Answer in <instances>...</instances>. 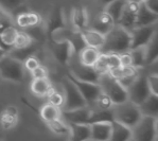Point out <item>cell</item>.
<instances>
[{
	"label": "cell",
	"instance_id": "27",
	"mask_svg": "<svg viewBox=\"0 0 158 141\" xmlns=\"http://www.w3.org/2000/svg\"><path fill=\"white\" fill-rule=\"evenodd\" d=\"M114 114L111 109H98L91 107V115L88 119L87 124H92L96 122H113Z\"/></svg>",
	"mask_w": 158,
	"mask_h": 141
},
{
	"label": "cell",
	"instance_id": "31",
	"mask_svg": "<svg viewBox=\"0 0 158 141\" xmlns=\"http://www.w3.org/2000/svg\"><path fill=\"white\" fill-rule=\"evenodd\" d=\"M125 3H126V0H114V1L109 2L108 4L105 6L104 11L113 18L115 23H118L119 18H120L121 14H122V11H123V8H124Z\"/></svg>",
	"mask_w": 158,
	"mask_h": 141
},
{
	"label": "cell",
	"instance_id": "11",
	"mask_svg": "<svg viewBox=\"0 0 158 141\" xmlns=\"http://www.w3.org/2000/svg\"><path fill=\"white\" fill-rule=\"evenodd\" d=\"M138 8H139V2L126 0L122 14H121L117 25L121 26L125 30L131 32L136 27V17H137Z\"/></svg>",
	"mask_w": 158,
	"mask_h": 141
},
{
	"label": "cell",
	"instance_id": "21",
	"mask_svg": "<svg viewBox=\"0 0 158 141\" xmlns=\"http://www.w3.org/2000/svg\"><path fill=\"white\" fill-rule=\"evenodd\" d=\"M70 134L68 141H89L90 140V126L88 124H74L68 123Z\"/></svg>",
	"mask_w": 158,
	"mask_h": 141
},
{
	"label": "cell",
	"instance_id": "38",
	"mask_svg": "<svg viewBox=\"0 0 158 141\" xmlns=\"http://www.w3.org/2000/svg\"><path fill=\"white\" fill-rule=\"evenodd\" d=\"M114 103L110 100V98L106 93H104L102 91V93L98 97V99L96 100V102L94 103V105L90 107L98 108V109H111L114 107Z\"/></svg>",
	"mask_w": 158,
	"mask_h": 141
},
{
	"label": "cell",
	"instance_id": "48",
	"mask_svg": "<svg viewBox=\"0 0 158 141\" xmlns=\"http://www.w3.org/2000/svg\"><path fill=\"white\" fill-rule=\"evenodd\" d=\"M6 54H8V53H6V51H3L2 49H0V60H1V58L3 57L4 55H6Z\"/></svg>",
	"mask_w": 158,
	"mask_h": 141
},
{
	"label": "cell",
	"instance_id": "44",
	"mask_svg": "<svg viewBox=\"0 0 158 141\" xmlns=\"http://www.w3.org/2000/svg\"><path fill=\"white\" fill-rule=\"evenodd\" d=\"M32 79H44V77H49V69L46 66H43L42 64L37 66L34 70L30 72Z\"/></svg>",
	"mask_w": 158,
	"mask_h": 141
},
{
	"label": "cell",
	"instance_id": "40",
	"mask_svg": "<svg viewBox=\"0 0 158 141\" xmlns=\"http://www.w3.org/2000/svg\"><path fill=\"white\" fill-rule=\"evenodd\" d=\"M94 68L100 75L108 73L109 67H108L107 55H106V53H101L100 56L97 60L96 64L94 65Z\"/></svg>",
	"mask_w": 158,
	"mask_h": 141
},
{
	"label": "cell",
	"instance_id": "14",
	"mask_svg": "<svg viewBox=\"0 0 158 141\" xmlns=\"http://www.w3.org/2000/svg\"><path fill=\"white\" fill-rule=\"evenodd\" d=\"M42 23H43L42 16L33 11L20 12V13L17 14L15 19H14L15 26L20 28L21 30L34 28V27L42 25Z\"/></svg>",
	"mask_w": 158,
	"mask_h": 141
},
{
	"label": "cell",
	"instance_id": "15",
	"mask_svg": "<svg viewBox=\"0 0 158 141\" xmlns=\"http://www.w3.org/2000/svg\"><path fill=\"white\" fill-rule=\"evenodd\" d=\"M66 26V17H65L64 11L60 8H55L50 15L48 16L47 23L45 27V32L47 36H51V34L54 33L55 31L60 30L62 28H65Z\"/></svg>",
	"mask_w": 158,
	"mask_h": 141
},
{
	"label": "cell",
	"instance_id": "34",
	"mask_svg": "<svg viewBox=\"0 0 158 141\" xmlns=\"http://www.w3.org/2000/svg\"><path fill=\"white\" fill-rule=\"evenodd\" d=\"M132 56V65L137 69H142L145 66V49L144 47L134 48L130 50Z\"/></svg>",
	"mask_w": 158,
	"mask_h": 141
},
{
	"label": "cell",
	"instance_id": "35",
	"mask_svg": "<svg viewBox=\"0 0 158 141\" xmlns=\"http://www.w3.org/2000/svg\"><path fill=\"white\" fill-rule=\"evenodd\" d=\"M33 43H34L33 38L31 37L30 34L27 32V31L18 30L13 48H15V49H23V48H27L29 46H31Z\"/></svg>",
	"mask_w": 158,
	"mask_h": 141
},
{
	"label": "cell",
	"instance_id": "19",
	"mask_svg": "<svg viewBox=\"0 0 158 141\" xmlns=\"http://www.w3.org/2000/svg\"><path fill=\"white\" fill-rule=\"evenodd\" d=\"M18 123V109L15 106H8L0 114V126L2 130L9 131Z\"/></svg>",
	"mask_w": 158,
	"mask_h": 141
},
{
	"label": "cell",
	"instance_id": "41",
	"mask_svg": "<svg viewBox=\"0 0 158 141\" xmlns=\"http://www.w3.org/2000/svg\"><path fill=\"white\" fill-rule=\"evenodd\" d=\"M15 25L14 23V18L12 15H10L9 13H6V11H3L0 8V33L6 29L10 26Z\"/></svg>",
	"mask_w": 158,
	"mask_h": 141
},
{
	"label": "cell",
	"instance_id": "46",
	"mask_svg": "<svg viewBox=\"0 0 158 141\" xmlns=\"http://www.w3.org/2000/svg\"><path fill=\"white\" fill-rule=\"evenodd\" d=\"M119 58H120L121 66H133L132 65V56H131L130 50L126 51V52L120 53V54H119Z\"/></svg>",
	"mask_w": 158,
	"mask_h": 141
},
{
	"label": "cell",
	"instance_id": "13",
	"mask_svg": "<svg viewBox=\"0 0 158 141\" xmlns=\"http://www.w3.org/2000/svg\"><path fill=\"white\" fill-rule=\"evenodd\" d=\"M90 115L91 107L88 105L72 110H62V118L67 123H74V124H87Z\"/></svg>",
	"mask_w": 158,
	"mask_h": 141
},
{
	"label": "cell",
	"instance_id": "37",
	"mask_svg": "<svg viewBox=\"0 0 158 141\" xmlns=\"http://www.w3.org/2000/svg\"><path fill=\"white\" fill-rule=\"evenodd\" d=\"M25 1L26 0H0V8L12 15V13L18 11L25 4Z\"/></svg>",
	"mask_w": 158,
	"mask_h": 141
},
{
	"label": "cell",
	"instance_id": "12",
	"mask_svg": "<svg viewBox=\"0 0 158 141\" xmlns=\"http://www.w3.org/2000/svg\"><path fill=\"white\" fill-rule=\"evenodd\" d=\"M51 52L53 56L62 65H68L70 60L74 55L72 46L69 42L63 40V42H52L51 44Z\"/></svg>",
	"mask_w": 158,
	"mask_h": 141
},
{
	"label": "cell",
	"instance_id": "4",
	"mask_svg": "<svg viewBox=\"0 0 158 141\" xmlns=\"http://www.w3.org/2000/svg\"><path fill=\"white\" fill-rule=\"evenodd\" d=\"M102 91L106 93L113 101L114 105L124 103L128 100L127 97V90L122 86L116 79L111 77L108 73L100 75L99 80Z\"/></svg>",
	"mask_w": 158,
	"mask_h": 141
},
{
	"label": "cell",
	"instance_id": "22",
	"mask_svg": "<svg viewBox=\"0 0 158 141\" xmlns=\"http://www.w3.org/2000/svg\"><path fill=\"white\" fill-rule=\"evenodd\" d=\"M54 87L52 86L50 80L48 77L44 79H32L30 84V90L34 96L38 98H44L52 90Z\"/></svg>",
	"mask_w": 158,
	"mask_h": 141
},
{
	"label": "cell",
	"instance_id": "23",
	"mask_svg": "<svg viewBox=\"0 0 158 141\" xmlns=\"http://www.w3.org/2000/svg\"><path fill=\"white\" fill-rule=\"evenodd\" d=\"M101 52L99 49L94 47H84L83 49L80 51L77 54V57L79 60V62L81 63L84 66H88V67H94V65L96 64L97 60L100 56Z\"/></svg>",
	"mask_w": 158,
	"mask_h": 141
},
{
	"label": "cell",
	"instance_id": "9",
	"mask_svg": "<svg viewBox=\"0 0 158 141\" xmlns=\"http://www.w3.org/2000/svg\"><path fill=\"white\" fill-rule=\"evenodd\" d=\"M75 55V54H74ZM74 55L70 60V62L68 63V65L70 66L69 72L73 75L74 77L81 80V81H86L90 82V83H98L100 80V74L94 70V67H88L84 66L79 62V60L74 58ZM77 56V55H75Z\"/></svg>",
	"mask_w": 158,
	"mask_h": 141
},
{
	"label": "cell",
	"instance_id": "30",
	"mask_svg": "<svg viewBox=\"0 0 158 141\" xmlns=\"http://www.w3.org/2000/svg\"><path fill=\"white\" fill-rule=\"evenodd\" d=\"M40 118H42L45 122H48V121H52V120H55V119L62 118V109L52 105V104H50V103H46L45 105H43L42 108H40Z\"/></svg>",
	"mask_w": 158,
	"mask_h": 141
},
{
	"label": "cell",
	"instance_id": "18",
	"mask_svg": "<svg viewBox=\"0 0 158 141\" xmlns=\"http://www.w3.org/2000/svg\"><path fill=\"white\" fill-rule=\"evenodd\" d=\"M115 25L116 23L113 20V18L105 11H103L101 13L97 14L94 16V18L92 19L91 29H94V30L98 31L99 33L105 35L106 33H108L111 30V28Z\"/></svg>",
	"mask_w": 158,
	"mask_h": 141
},
{
	"label": "cell",
	"instance_id": "8",
	"mask_svg": "<svg viewBox=\"0 0 158 141\" xmlns=\"http://www.w3.org/2000/svg\"><path fill=\"white\" fill-rule=\"evenodd\" d=\"M127 97L128 101L139 106L145 99L151 94V90L148 85L147 75L138 74L136 80L127 89Z\"/></svg>",
	"mask_w": 158,
	"mask_h": 141
},
{
	"label": "cell",
	"instance_id": "29",
	"mask_svg": "<svg viewBox=\"0 0 158 141\" xmlns=\"http://www.w3.org/2000/svg\"><path fill=\"white\" fill-rule=\"evenodd\" d=\"M145 49V65H153L158 60V39L157 33L151 42L144 47Z\"/></svg>",
	"mask_w": 158,
	"mask_h": 141
},
{
	"label": "cell",
	"instance_id": "3",
	"mask_svg": "<svg viewBox=\"0 0 158 141\" xmlns=\"http://www.w3.org/2000/svg\"><path fill=\"white\" fill-rule=\"evenodd\" d=\"M0 77L1 80L21 83L25 79V68L23 62L6 54L0 60Z\"/></svg>",
	"mask_w": 158,
	"mask_h": 141
},
{
	"label": "cell",
	"instance_id": "28",
	"mask_svg": "<svg viewBox=\"0 0 158 141\" xmlns=\"http://www.w3.org/2000/svg\"><path fill=\"white\" fill-rule=\"evenodd\" d=\"M48 128L53 134L57 136H69L70 134V126L63 118H58L52 121L46 122Z\"/></svg>",
	"mask_w": 158,
	"mask_h": 141
},
{
	"label": "cell",
	"instance_id": "10",
	"mask_svg": "<svg viewBox=\"0 0 158 141\" xmlns=\"http://www.w3.org/2000/svg\"><path fill=\"white\" fill-rule=\"evenodd\" d=\"M157 33L156 23L155 25L144 26V27H136L131 31V49L139 47H145L151 39Z\"/></svg>",
	"mask_w": 158,
	"mask_h": 141
},
{
	"label": "cell",
	"instance_id": "1",
	"mask_svg": "<svg viewBox=\"0 0 158 141\" xmlns=\"http://www.w3.org/2000/svg\"><path fill=\"white\" fill-rule=\"evenodd\" d=\"M131 47V32L121 26L116 25L108 33L105 34V40L101 47V53H120L126 52Z\"/></svg>",
	"mask_w": 158,
	"mask_h": 141
},
{
	"label": "cell",
	"instance_id": "39",
	"mask_svg": "<svg viewBox=\"0 0 158 141\" xmlns=\"http://www.w3.org/2000/svg\"><path fill=\"white\" fill-rule=\"evenodd\" d=\"M46 97L48 99V103L52 104V105L56 106L58 108H62L63 105H64V93L57 91L55 88H53Z\"/></svg>",
	"mask_w": 158,
	"mask_h": 141
},
{
	"label": "cell",
	"instance_id": "25",
	"mask_svg": "<svg viewBox=\"0 0 158 141\" xmlns=\"http://www.w3.org/2000/svg\"><path fill=\"white\" fill-rule=\"evenodd\" d=\"M113 124V130H111V135L109 141H131L133 138L132 128L121 124L114 120L111 122Z\"/></svg>",
	"mask_w": 158,
	"mask_h": 141
},
{
	"label": "cell",
	"instance_id": "17",
	"mask_svg": "<svg viewBox=\"0 0 158 141\" xmlns=\"http://www.w3.org/2000/svg\"><path fill=\"white\" fill-rule=\"evenodd\" d=\"M90 126V140L92 141H109L113 130L111 122H96Z\"/></svg>",
	"mask_w": 158,
	"mask_h": 141
},
{
	"label": "cell",
	"instance_id": "16",
	"mask_svg": "<svg viewBox=\"0 0 158 141\" xmlns=\"http://www.w3.org/2000/svg\"><path fill=\"white\" fill-rule=\"evenodd\" d=\"M70 21H71L72 29L74 30L83 31L89 28V14L87 9L84 6L73 8L70 14Z\"/></svg>",
	"mask_w": 158,
	"mask_h": 141
},
{
	"label": "cell",
	"instance_id": "50",
	"mask_svg": "<svg viewBox=\"0 0 158 141\" xmlns=\"http://www.w3.org/2000/svg\"><path fill=\"white\" fill-rule=\"evenodd\" d=\"M131 1H136V2H142V1H144V0H131Z\"/></svg>",
	"mask_w": 158,
	"mask_h": 141
},
{
	"label": "cell",
	"instance_id": "5",
	"mask_svg": "<svg viewBox=\"0 0 158 141\" xmlns=\"http://www.w3.org/2000/svg\"><path fill=\"white\" fill-rule=\"evenodd\" d=\"M158 118L142 116L140 121L132 128L134 141H156Z\"/></svg>",
	"mask_w": 158,
	"mask_h": 141
},
{
	"label": "cell",
	"instance_id": "32",
	"mask_svg": "<svg viewBox=\"0 0 158 141\" xmlns=\"http://www.w3.org/2000/svg\"><path fill=\"white\" fill-rule=\"evenodd\" d=\"M108 74L116 80H120L126 77H135L139 74V69L134 66H119L108 71Z\"/></svg>",
	"mask_w": 158,
	"mask_h": 141
},
{
	"label": "cell",
	"instance_id": "43",
	"mask_svg": "<svg viewBox=\"0 0 158 141\" xmlns=\"http://www.w3.org/2000/svg\"><path fill=\"white\" fill-rule=\"evenodd\" d=\"M147 80H148V85H149L151 93L158 96V74L151 73L149 75H147Z\"/></svg>",
	"mask_w": 158,
	"mask_h": 141
},
{
	"label": "cell",
	"instance_id": "45",
	"mask_svg": "<svg viewBox=\"0 0 158 141\" xmlns=\"http://www.w3.org/2000/svg\"><path fill=\"white\" fill-rule=\"evenodd\" d=\"M106 55H107V62H108L109 70L115 69V68L121 66L119 54H117V53H106Z\"/></svg>",
	"mask_w": 158,
	"mask_h": 141
},
{
	"label": "cell",
	"instance_id": "47",
	"mask_svg": "<svg viewBox=\"0 0 158 141\" xmlns=\"http://www.w3.org/2000/svg\"><path fill=\"white\" fill-rule=\"evenodd\" d=\"M142 2L150 11H152L153 13L158 14V0H144Z\"/></svg>",
	"mask_w": 158,
	"mask_h": 141
},
{
	"label": "cell",
	"instance_id": "49",
	"mask_svg": "<svg viewBox=\"0 0 158 141\" xmlns=\"http://www.w3.org/2000/svg\"><path fill=\"white\" fill-rule=\"evenodd\" d=\"M111 1H114V0H101V2L104 4V6H106V4H108L109 2H111Z\"/></svg>",
	"mask_w": 158,
	"mask_h": 141
},
{
	"label": "cell",
	"instance_id": "20",
	"mask_svg": "<svg viewBox=\"0 0 158 141\" xmlns=\"http://www.w3.org/2000/svg\"><path fill=\"white\" fill-rule=\"evenodd\" d=\"M157 19H158V14L153 13L152 11H150L143 4V2H139V8H138L137 17H136V27L155 25L157 23Z\"/></svg>",
	"mask_w": 158,
	"mask_h": 141
},
{
	"label": "cell",
	"instance_id": "2",
	"mask_svg": "<svg viewBox=\"0 0 158 141\" xmlns=\"http://www.w3.org/2000/svg\"><path fill=\"white\" fill-rule=\"evenodd\" d=\"M113 114L114 120L130 128H133L142 118V114L139 109V106L132 103L128 100L124 103L114 106Z\"/></svg>",
	"mask_w": 158,
	"mask_h": 141
},
{
	"label": "cell",
	"instance_id": "51",
	"mask_svg": "<svg viewBox=\"0 0 158 141\" xmlns=\"http://www.w3.org/2000/svg\"><path fill=\"white\" fill-rule=\"evenodd\" d=\"M0 141H2V136L0 135Z\"/></svg>",
	"mask_w": 158,
	"mask_h": 141
},
{
	"label": "cell",
	"instance_id": "42",
	"mask_svg": "<svg viewBox=\"0 0 158 141\" xmlns=\"http://www.w3.org/2000/svg\"><path fill=\"white\" fill-rule=\"evenodd\" d=\"M23 65L25 70H28L29 72H31L32 70L35 69L37 66H40V60L36 56L35 54H33V55H30L29 57H27L26 60L23 62Z\"/></svg>",
	"mask_w": 158,
	"mask_h": 141
},
{
	"label": "cell",
	"instance_id": "6",
	"mask_svg": "<svg viewBox=\"0 0 158 141\" xmlns=\"http://www.w3.org/2000/svg\"><path fill=\"white\" fill-rule=\"evenodd\" d=\"M63 86V93H64V105H63V110H72V109L81 108L84 106H87L84 98L75 85L72 83L70 80H68L66 77H64L62 82Z\"/></svg>",
	"mask_w": 158,
	"mask_h": 141
},
{
	"label": "cell",
	"instance_id": "33",
	"mask_svg": "<svg viewBox=\"0 0 158 141\" xmlns=\"http://www.w3.org/2000/svg\"><path fill=\"white\" fill-rule=\"evenodd\" d=\"M37 51V47H36L35 44H32L31 46L27 48H23V49H15V48H12L11 51L8 53L9 55H11L12 57L16 58V60L23 62L27 57H29L30 55H33Z\"/></svg>",
	"mask_w": 158,
	"mask_h": 141
},
{
	"label": "cell",
	"instance_id": "36",
	"mask_svg": "<svg viewBox=\"0 0 158 141\" xmlns=\"http://www.w3.org/2000/svg\"><path fill=\"white\" fill-rule=\"evenodd\" d=\"M17 32H18V29H17V27L15 25L10 26L6 29H4V30L0 33V38H1L2 43L10 48H13Z\"/></svg>",
	"mask_w": 158,
	"mask_h": 141
},
{
	"label": "cell",
	"instance_id": "26",
	"mask_svg": "<svg viewBox=\"0 0 158 141\" xmlns=\"http://www.w3.org/2000/svg\"><path fill=\"white\" fill-rule=\"evenodd\" d=\"M142 116H149L158 118V96L151 93L139 105Z\"/></svg>",
	"mask_w": 158,
	"mask_h": 141
},
{
	"label": "cell",
	"instance_id": "7",
	"mask_svg": "<svg viewBox=\"0 0 158 141\" xmlns=\"http://www.w3.org/2000/svg\"><path fill=\"white\" fill-rule=\"evenodd\" d=\"M66 77L75 85V87H77V90L80 91V93L82 94V97L84 98L85 102H86V104L88 106L94 105V103L96 102V100L98 99V97L102 93V88H101L100 84L81 81V80L74 77L69 71L67 72Z\"/></svg>",
	"mask_w": 158,
	"mask_h": 141
},
{
	"label": "cell",
	"instance_id": "24",
	"mask_svg": "<svg viewBox=\"0 0 158 141\" xmlns=\"http://www.w3.org/2000/svg\"><path fill=\"white\" fill-rule=\"evenodd\" d=\"M82 36L84 38V42L86 46L88 47H94L100 50L101 47L103 46L104 40H105V35L99 33L98 31L94 30L91 28H87L85 30L81 31Z\"/></svg>",
	"mask_w": 158,
	"mask_h": 141
},
{
	"label": "cell",
	"instance_id": "52",
	"mask_svg": "<svg viewBox=\"0 0 158 141\" xmlns=\"http://www.w3.org/2000/svg\"><path fill=\"white\" fill-rule=\"evenodd\" d=\"M0 81H1V77H0Z\"/></svg>",
	"mask_w": 158,
	"mask_h": 141
}]
</instances>
